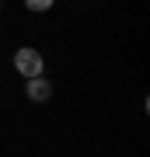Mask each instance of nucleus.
<instances>
[{
  "label": "nucleus",
  "instance_id": "20e7f679",
  "mask_svg": "<svg viewBox=\"0 0 150 157\" xmlns=\"http://www.w3.org/2000/svg\"><path fill=\"white\" fill-rule=\"evenodd\" d=\"M0 7H4V0H0Z\"/></svg>",
  "mask_w": 150,
  "mask_h": 157
},
{
  "label": "nucleus",
  "instance_id": "7ed1b4c3",
  "mask_svg": "<svg viewBox=\"0 0 150 157\" xmlns=\"http://www.w3.org/2000/svg\"><path fill=\"white\" fill-rule=\"evenodd\" d=\"M25 7H28L32 14H45V11L56 7V0H25Z\"/></svg>",
  "mask_w": 150,
  "mask_h": 157
},
{
  "label": "nucleus",
  "instance_id": "f257e3e1",
  "mask_svg": "<svg viewBox=\"0 0 150 157\" xmlns=\"http://www.w3.org/2000/svg\"><path fill=\"white\" fill-rule=\"evenodd\" d=\"M14 70L21 73L25 80L42 77V73H45V56L35 49V45H17V52H14Z\"/></svg>",
  "mask_w": 150,
  "mask_h": 157
},
{
  "label": "nucleus",
  "instance_id": "f03ea898",
  "mask_svg": "<svg viewBox=\"0 0 150 157\" xmlns=\"http://www.w3.org/2000/svg\"><path fill=\"white\" fill-rule=\"evenodd\" d=\"M25 94H28V101H35V105H45V101L52 98V80H45V73L25 80Z\"/></svg>",
  "mask_w": 150,
  "mask_h": 157
}]
</instances>
